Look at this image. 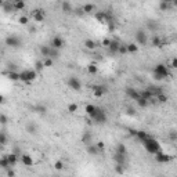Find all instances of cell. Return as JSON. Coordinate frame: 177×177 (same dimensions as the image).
Instances as JSON below:
<instances>
[{"label": "cell", "mask_w": 177, "mask_h": 177, "mask_svg": "<svg viewBox=\"0 0 177 177\" xmlns=\"http://www.w3.org/2000/svg\"><path fill=\"white\" fill-rule=\"evenodd\" d=\"M120 44H122V43H120L119 40L111 39V44H110V47H108V51H110L111 54H118V53H119Z\"/></svg>", "instance_id": "7c38bea8"}, {"label": "cell", "mask_w": 177, "mask_h": 177, "mask_svg": "<svg viewBox=\"0 0 177 177\" xmlns=\"http://www.w3.org/2000/svg\"><path fill=\"white\" fill-rule=\"evenodd\" d=\"M143 145H144V148H145V151L148 152V154H151V155H156L158 152L162 151L161 144L158 143V140L152 138V137H148L147 140L143 141Z\"/></svg>", "instance_id": "6da1fadb"}, {"label": "cell", "mask_w": 177, "mask_h": 177, "mask_svg": "<svg viewBox=\"0 0 177 177\" xmlns=\"http://www.w3.org/2000/svg\"><path fill=\"white\" fill-rule=\"evenodd\" d=\"M0 166L3 167L4 170H7V169H10L11 165H10V162H8V159H7V156H3L1 159H0Z\"/></svg>", "instance_id": "cb8c5ba5"}, {"label": "cell", "mask_w": 177, "mask_h": 177, "mask_svg": "<svg viewBox=\"0 0 177 177\" xmlns=\"http://www.w3.org/2000/svg\"><path fill=\"white\" fill-rule=\"evenodd\" d=\"M172 6H174V7H177V0H174V1H173V3H172Z\"/></svg>", "instance_id": "f5cc1de1"}, {"label": "cell", "mask_w": 177, "mask_h": 177, "mask_svg": "<svg viewBox=\"0 0 177 177\" xmlns=\"http://www.w3.org/2000/svg\"><path fill=\"white\" fill-rule=\"evenodd\" d=\"M94 8H96L94 4H84L83 7H82L83 13H91V11H94Z\"/></svg>", "instance_id": "1f68e13d"}, {"label": "cell", "mask_w": 177, "mask_h": 177, "mask_svg": "<svg viewBox=\"0 0 177 177\" xmlns=\"http://www.w3.org/2000/svg\"><path fill=\"white\" fill-rule=\"evenodd\" d=\"M61 7H63V10L65 11V13H71V11H72V6H71V3H63Z\"/></svg>", "instance_id": "74e56055"}, {"label": "cell", "mask_w": 177, "mask_h": 177, "mask_svg": "<svg viewBox=\"0 0 177 177\" xmlns=\"http://www.w3.org/2000/svg\"><path fill=\"white\" fill-rule=\"evenodd\" d=\"M32 17H33V21L35 22H42V21H44L46 13L42 8H36V10L32 11Z\"/></svg>", "instance_id": "8992f818"}, {"label": "cell", "mask_w": 177, "mask_h": 177, "mask_svg": "<svg viewBox=\"0 0 177 177\" xmlns=\"http://www.w3.org/2000/svg\"><path fill=\"white\" fill-rule=\"evenodd\" d=\"M103 46L104 47H110V44H111V39H104V40H103Z\"/></svg>", "instance_id": "681fc988"}, {"label": "cell", "mask_w": 177, "mask_h": 177, "mask_svg": "<svg viewBox=\"0 0 177 177\" xmlns=\"http://www.w3.org/2000/svg\"><path fill=\"white\" fill-rule=\"evenodd\" d=\"M115 154H122V155H127V150H126L125 144H118L116 145V150H115Z\"/></svg>", "instance_id": "44dd1931"}, {"label": "cell", "mask_w": 177, "mask_h": 177, "mask_svg": "<svg viewBox=\"0 0 177 177\" xmlns=\"http://www.w3.org/2000/svg\"><path fill=\"white\" fill-rule=\"evenodd\" d=\"M36 76L37 72L35 69H25V71L20 72V80H22V82H32L36 79Z\"/></svg>", "instance_id": "3957f363"}, {"label": "cell", "mask_w": 177, "mask_h": 177, "mask_svg": "<svg viewBox=\"0 0 177 177\" xmlns=\"http://www.w3.org/2000/svg\"><path fill=\"white\" fill-rule=\"evenodd\" d=\"M68 86H69V88H72L75 91H79V90L82 88V82H80L78 78L71 76V78L68 79Z\"/></svg>", "instance_id": "5b68a950"}, {"label": "cell", "mask_w": 177, "mask_h": 177, "mask_svg": "<svg viewBox=\"0 0 177 177\" xmlns=\"http://www.w3.org/2000/svg\"><path fill=\"white\" fill-rule=\"evenodd\" d=\"M21 163L26 167L33 166V158H32L29 154H22L21 155Z\"/></svg>", "instance_id": "5bb4252c"}, {"label": "cell", "mask_w": 177, "mask_h": 177, "mask_svg": "<svg viewBox=\"0 0 177 177\" xmlns=\"http://www.w3.org/2000/svg\"><path fill=\"white\" fill-rule=\"evenodd\" d=\"M155 161L158 163H169V162L172 161V156L169 155V154H165V152H158L155 155Z\"/></svg>", "instance_id": "52a82bcc"}, {"label": "cell", "mask_w": 177, "mask_h": 177, "mask_svg": "<svg viewBox=\"0 0 177 177\" xmlns=\"http://www.w3.org/2000/svg\"><path fill=\"white\" fill-rule=\"evenodd\" d=\"M91 141H93V136H91V133H88V131L83 133V136H82V143H83L84 145H90V144H93Z\"/></svg>", "instance_id": "ac0fdd59"}, {"label": "cell", "mask_w": 177, "mask_h": 177, "mask_svg": "<svg viewBox=\"0 0 177 177\" xmlns=\"http://www.w3.org/2000/svg\"><path fill=\"white\" fill-rule=\"evenodd\" d=\"M118 54H122V55H125V54H127V47H126V44H120V47H119V53Z\"/></svg>", "instance_id": "b9f144b4"}, {"label": "cell", "mask_w": 177, "mask_h": 177, "mask_svg": "<svg viewBox=\"0 0 177 177\" xmlns=\"http://www.w3.org/2000/svg\"><path fill=\"white\" fill-rule=\"evenodd\" d=\"M170 7H172V3H170V1L163 0V1H161V3H159V8H161V11H166V10H169Z\"/></svg>", "instance_id": "4316f807"}, {"label": "cell", "mask_w": 177, "mask_h": 177, "mask_svg": "<svg viewBox=\"0 0 177 177\" xmlns=\"http://www.w3.org/2000/svg\"><path fill=\"white\" fill-rule=\"evenodd\" d=\"M7 176H8V177H14V176H15V173H14V170H11V167H10V169H7Z\"/></svg>", "instance_id": "f907efd6"}, {"label": "cell", "mask_w": 177, "mask_h": 177, "mask_svg": "<svg viewBox=\"0 0 177 177\" xmlns=\"http://www.w3.org/2000/svg\"><path fill=\"white\" fill-rule=\"evenodd\" d=\"M114 161L116 165H123L126 166V155H122V154H115L114 155Z\"/></svg>", "instance_id": "e0dca14e"}, {"label": "cell", "mask_w": 177, "mask_h": 177, "mask_svg": "<svg viewBox=\"0 0 177 177\" xmlns=\"http://www.w3.org/2000/svg\"><path fill=\"white\" fill-rule=\"evenodd\" d=\"M105 91H107L105 86H94L93 87V94L96 97H103Z\"/></svg>", "instance_id": "2e32d148"}, {"label": "cell", "mask_w": 177, "mask_h": 177, "mask_svg": "<svg viewBox=\"0 0 177 177\" xmlns=\"http://www.w3.org/2000/svg\"><path fill=\"white\" fill-rule=\"evenodd\" d=\"M154 76L156 80H163L169 76V67H166L165 64H158L154 68Z\"/></svg>", "instance_id": "7a4b0ae2"}, {"label": "cell", "mask_w": 177, "mask_h": 177, "mask_svg": "<svg viewBox=\"0 0 177 177\" xmlns=\"http://www.w3.org/2000/svg\"><path fill=\"white\" fill-rule=\"evenodd\" d=\"M96 145H97V148H98L100 151H103V150H104V147H105V144L103 143V141H98V143H96Z\"/></svg>", "instance_id": "c3c4849f"}, {"label": "cell", "mask_w": 177, "mask_h": 177, "mask_svg": "<svg viewBox=\"0 0 177 177\" xmlns=\"http://www.w3.org/2000/svg\"><path fill=\"white\" fill-rule=\"evenodd\" d=\"M90 119L93 120V122H96V123H100V125H104L105 122H107V114H105L104 110H101V108H97V112L90 118Z\"/></svg>", "instance_id": "277c9868"}, {"label": "cell", "mask_w": 177, "mask_h": 177, "mask_svg": "<svg viewBox=\"0 0 177 177\" xmlns=\"http://www.w3.org/2000/svg\"><path fill=\"white\" fill-rule=\"evenodd\" d=\"M8 78H10L11 80H14V82H15V80H20V73L15 72V71H11V72L8 73Z\"/></svg>", "instance_id": "d6a6232c"}, {"label": "cell", "mask_w": 177, "mask_h": 177, "mask_svg": "<svg viewBox=\"0 0 177 177\" xmlns=\"http://www.w3.org/2000/svg\"><path fill=\"white\" fill-rule=\"evenodd\" d=\"M43 63H44V67H51L53 64H54V60H51V58H44Z\"/></svg>", "instance_id": "f6af8a7d"}, {"label": "cell", "mask_w": 177, "mask_h": 177, "mask_svg": "<svg viewBox=\"0 0 177 177\" xmlns=\"http://www.w3.org/2000/svg\"><path fill=\"white\" fill-rule=\"evenodd\" d=\"M169 68H174V69H177V57H174V58H172V60H170Z\"/></svg>", "instance_id": "bcb514c9"}, {"label": "cell", "mask_w": 177, "mask_h": 177, "mask_svg": "<svg viewBox=\"0 0 177 177\" xmlns=\"http://www.w3.org/2000/svg\"><path fill=\"white\" fill-rule=\"evenodd\" d=\"M126 47H127V54H136L138 51V46L136 43H127Z\"/></svg>", "instance_id": "ffe728a7"}, {"label": "cell", "mask_w": 177, "mask_h": 177, "mask_svg": "<svg viewBox=\"0 0 177 177\" xmlns=\"http://www.w3.org/2000/svg\"><path fill=\"white\" fill-rule=\"evenodd\" d=\"M167 100H169V97L163 93H161L159 96H156V103H159V104H165V103H167Z\"/></svg>", "instance_id": "83f0119b"}, {"label": "cell", "mask_w": 177, "mask_h": 177, "mask_svg": "<svg viewBox=\"0 0 177 177\" xmlns=\"http://www.w3.org/2000/svg\"><path fill=\"white\" fill-rule=\"evenodd\" d=\"M7 156V159H8V162H10V165H11V167L13 166H15L17 165V162H18V156L15 155V154H8V155H6Z\"/></svg>", "instance_id": "7402d4cb"}, {"label": "cell", "mask_w": 177, "mask_h": 177, "mask_svg": "<svg viewBox=\"0 0 177 177\" xmlns=\"http://www.w3.org/2000/svg\"><path fill=\"white\" fill-rule=\"evenodd\" d=\"M136 103H137V104H138V107H141V108H145V107H148V104H150V103H148L147 100H144L143 97H141L138 101H136Z\"/></svg>", "instance_id": "d590c367"}, {"label": "cell", "mask_w": 177, "mask_h": 177, "mask_svg": "<svg viewBox=\"0 0 177 177\" xmlns=\"http://www.w3.org/2000/svg\"><path fill=\"white\" fill-rule=\"evenodd\" d=\"M96 20L100 21L101 24H107V22H110L111 17L107 11H98V13H96Z\"/></svg>", "instance_id": "9c48e42d"}, {"label": "cell", "mask_w": 177, "mask_h": 177, "mask_svg": "<svg viewBox=\"0 0 177 177\" xmlns=\"http://www.w3.org/2000/svg\"><path fill=\"white\" fill-rule=\"evenodd\" d=\"M54 167H55V170H63L64 169V163L61 161H57L54 163Z\"/></svg>", "instance_id": "ee69618b"}, {"label": "cell", "mask_w": 177, "mask_h": 177, "mask_svg": "<svg viewBox=\"0 0 177 177\" xmlns=\"http://www.w3.org/2000/svg\"><path fill=\"white\" fill-rule=\"evenodd\" d=\"M126 94H127L131 100H134V101H138V100L141 98V93L138 90H136V88H131V87L126 88Z\"/></svg>", "instance_id": "4fadbf2b"}, {"label": "cell", "mask_w": 177, "mask_h": 177, "mask_svg": "<svg viewBox=\"0 0 177 177\" xmlns=\"http://www.w3.org/2000/svg\"><path fill=\"white\" fill-rule=\"evenodd\" d=\"M0 144H1V145H6V144H7V136H6V133H3V131L0 133Z\"/></svg>", "instance_id": "60d3db41"}, {"label": "cell", "mask_w": 177, "mask_h": 177, "mask_svg": "<svg viewBox=\"0 0 177 177\" xmlns=\"http://www.w3.org/2000/svg\"><path fill=\"white\" fill-rule=\"evenodd\" d=\"M97 108H98V107H96V105H93V104H88V105H86L84 111H86V114L88 115V118H91V116L97 112Z\"/></svg>", "instance_id": "d6986e66"}, {"label": "cell", "mask_w": 177, "mask_h": 177, "mask_svg": "<svg viewBox=\"0 0 177 177\" xmlns=\"http://www.w3.org/2000/svg\"><path fill=\"white\" fill-rule=\"evenodd\" d=\"M50 51H51V46H40V54L44 55V58H48Z\"/></svg>", "instance_id": "603a6c76"}, {"label": "cell", "mask_w": 177, "mask_h": 177, "mask_svg": "<svg viewBox=\"0 0 177 177\" xmlns=\"http://www.w3.org/2000/svg\"><path fill=\"white\" fill-rule=\"evenodd\" d=\"M115 172L118 173V174H123L125 173V166L123 165H116L115 166Z\"/></svg>", "instance_id": "ab89813d"}, {"label": "cell", "mask_w": 177, "mask_h": 177, "mask_svg": "<svg viewBox=\"0 0 177 177\" xmlns=\"http://www.w3.org/2000/svg\"><path fill=\"white\" fill-rule=\"evenodd\" d=\"M86 152H87L88 155H91V156H97L101 151L97 148L96 144H90V145H86Z\"/></svg>", "instance_id": "9a60e30c"}, {"label": "cell", "mask_w": 177, "mask_h": 177, "mask_svg": "<svg viewBox=\"0 0 177 177\" xmlns=\"http://www.w3.org/2000/svg\"><path fill=\"white\" fill-rule=\"evenodd\" d=\"M152 44H154V46H163V42H162L161 40V37H158V36H155L154 37V39H152Z\"/></svg>", "instance_id": "f35d334b"}, {"label": "cell", "mask_w": 177, "mask_h": 177, "mask_svg": "<svg viewBox=\"0 0 177 177\" xmlns=\"http://www.w3.org/2000/svg\"><path fill=\"white\" fill-rule=\"evenodd\" d=\"M136 40H137V43L138 44H147V42H148V37H147V33L143 29H138V31L136 32Z\"/></svg>", "instance_id": "ba28073f"}, {"label": "cell", "mask_w": 177, "mask_h": 177, "mask_svg": "<svg viewBox=\"0 0 177 177\" xmlns=\"http://www.w3.org/2000/svg\"><path fill=\"white\" fill-rule=\"evenodd\" d=\"M13 4H14V10L21 11V10H24V8H25V3H24V1H21V0H18V1H14Z\"/></svg>", "instance_id": "f1b7e54d"}, {"label": "cell", "mask_w": 177, "mask_h": 177, "mask_svg": "<svg viewBox=\"0 0 177 177\" xmlns=\"http://www.w3.org/2000/svg\"><path fill=\"white\" fill-rule=\"evenodd\" d=\"M26 131H28L29 134H36V131H37L36 125H33L32 122H29V123L26 125Z\"/></svg>", "instance_id": "484cf974"}, {"label": "cell", "mask_w": 177, "mask_h": 177, "mask_svg": "<svg viewBox=\"0 0 177 177\" xmlns=\"http://www.w3.org/2000/svg\"><path fill=\"white\" fill-rule=\"evenodd\" d=\"M18 21H20V24H22V25H26V24L29 22V18H28L26 15H21V17H20V20H18Z\"/></svg>", "instance_id": "7bdbcfd3"}, {"label": "cell", "mask_w": 177, "mask_h": 177, "mask_svg": "<svg viewBox=\"0 0 177 177\" xmlns=\"http://www.w3.org/2000/svg\"><path fill=\"white\" fill-rule=\"evenodd\" d=\"M7 122H8V118H7L4 114L0 115V123H1V125H7Z\"/></svg>", "instance_id": "7dc6e473"}, {"label": "cell", "mask_w": 177, "mask_h": 177, "mask_svg": "<svg viewBox=\"0 0 177 177\" xmlns=\"http://www.w3.org/2000/svg\"><path fill=\"white\" fill-rule=\"evenodd\" d=\"M84 47L88 48V50H94L96 47H97V43L91 40V39H87V40H84Z\"/></svg>", "instance_id": "d4e9b609"}, {"label": "cell", "mask_w": 177, "mask_h": 177, "mask_svg": "<svg viewBox=\"0 0 177 177\" xmlns=\"http://www.w3.org/2000/svg\"><path fill=\"white\" fill-rule=\"evenodd\" d=\"M43 68H44V63L43 61H36V64H35V71L36 72H40Z\"/></svg>", "instance_id": "8d00e7d4"}, {"label": "cell", "mask_w": 177, "mask_h": 177, "mask_svg": "<svg viewBox=\"0 0 177 177\" xmlns=\"http://www.w3.org/2000/svg\"><path fill=\"white\" fill-rule=\"evenodd\" d=\"M64 44H65V43H64V40H63V39H61L60 36H54V37L51 39V43H50V46H51L53 48H55V50H60V48H63Z\"/></svg>", "instance_id": "8fae6325"}, {"label": "cell", "mask_w": 177, "mask_h": 177, "mask_svg": "<svg viewBox=\"0 0 177 177\" xmlns=\"http://www.w3.org/2000/svg\"><path fill=\"white\" fill-rule=\"evenodd\" d=\"M169 140L173 141V143H176L177 141V131L176 130H172V131H169Z\"/></svg>", "instance_id": "e575fe53"}, {"label": "cell", "mask_w": 177, "mask_h": 177, "mask_svg": "<svg viewBox=\"0 0 177 177\" xmlns=\"http://www.w3.org/2000/svg\"><path fill=\"white\" fill-rule=\"evenodd\" d=\"M78 104H69L67 107V111L68 112H69V114H75V112H76V111H78Z\"/></svg>", "instance_id": "4dcf8cb0"}, {"label": "cell", "mask_w": 177, "mask_h": 177, "mask_svg": "<svg viewBox=\"0 0 177 177\" xmlns=\"http://www.w3.org/2000/svg\"><path fill=\"white\" fill-rule=\"evenodd\" d=\"M87 72L90 73V75H96V73L98 72V68H97L96 64H90V65L87 67Z\"/></svg>", "instance_id": "f546056e"}, {"label": "cell", "mask_w": 177, "mask_h": 177, "mask_svg": "<svg viewBox=\"0 0 177 177\" xmlns=\"http://www.w3.org/2000/svg\"><path fill=\"white\" fill-rule=\"evenodd\" d=\"M29 31H31V32H35V31H36V28H35V26H31V28H29Z\"/></svg>", "instance_id": "816d5d0a"}, {"label": "cell", "mask_w": 177, "mask_h": 177, "mask_svg": "<svg viewBox=\"0 0 177 177\" xmlns=\"http://www.w3.org/2000/svg\"><path fill=\"white\" fill-rule=\"evenodd\" d=\"M6 44L10 47H20L21 46V40H20V37L14 36V35H11L6 39Z\"/></svg>", "instance_id": "30bf717a"}, {"label": "cell", "mask_w": 177, "mask_h": 177, "mask_svg": "<svg viewBox=\"0 0 177 177\" xmlns=\"http://www.w3.org/2000/svg\"><path fill=\"white\" fill-rule=\"evenodd\" d=\"M33 110L36 111L37 114H46V107L44 105H35Z\"/></svg>", "instance_id": "836d02e7"}]
</instances>
